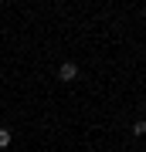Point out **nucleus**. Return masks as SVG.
Returning a JSON list of instances; mask_svg holds the SVG:
<instances>
[{
  "instance_id": "obj_1",
  "label": "nucleus",
  "mask_w": 146,
  "mask_h": 152,
  "mask_svg": "<svg viewBox=\"0 0 146 152\" xmlns=\"http://www.w3.org/2000/svg\"><path fill=\"white\" fill-rule=\"evenodd\" d=\"M58 78H61V81H75V78H78V64H71V61H65V64L58 68Z\"/></svg>"
},
{
  "instance_id": "obj_2",
  "label": "nucleus",
  "mask_w": 146,
  "mask_h": 152,
  "mask_svg": "<svg viewBox=\"0 0 146 152\" xmlns=\"http://www.w3.org/2000/svg\"><path fill=\"white\" fill-rule=\"evenodd\" d=\"M7 145H10V132L0 129V149H7Z\"/></svg>"
},
{
  "instance_id": "obj_3",
  "label": "nucleus",
  "mask_w": 146,
  "mask_h": 152,
  "mask_svg": "<svg viewBox=\"0 0 146 152\" xmlns=\"http://www.w3.org/2000/svg\"><path fill=\"white\" fill-rule=\"evenodd\" d=\"M133 132H136V135H146V122H136V125H133Z\"/></svg>"
}]
</instances>
